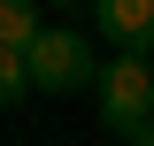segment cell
I'll list each match as a JSON object with an SVG mask.
<instances>
[{
	"mask_svg": "<svg viewBox=\"0 0 154 146\" xmlns=\"http://www.w3.org/2000/svg\"><path fill=\"white\" fill-rule=\"evenodd\" d=\"M23 62H31V92H77V85H93V69H100L77 31H31Z\"/></svg>",
	"mask_w": 154,
	"mask_h": 146,
	"instance_id": "2",
	"label": "cell"
},
{
	"mask_svg": "<svg viewBox=\"0 0 154 146\" xmlns=\"http://www.w3.org/2000/svg\"><path fill=\"white\" fill-rule=\"evenodd\" d=\"M31 100V62L23 46H0V108H23Z\"/></svg>",
	"mask_w": 154,
	"mask_h": 146,
	"instance_id": "4",
	"label": "cell"
},
{
	"mask_svg": "<svg viewBox=\"0 0 154 146\" xmlns=\"http://www.w3.org/2000/svg\"><path fill=\"white\" fill-rule=\"evenodd\" d=\"M38 31V0H0V46H31Z\"/></svg>",
	"mask_w": 154,
	"mask_h": 146,
	"instance_id": "5",
	"label": "cell"
},
{
	"mask_svg": "<svg viewBox=\"0 0 154 146\" xmlns=\"http://www.w3.org/2000/svg\"><path fill=\"white\" fill-rule=\"evenodd\" d=\"M93 92H100V123L116 131V138H131L139 123H146V108H154V54H123L116 62H100L93 69Z\"/></svg>",
	"mask_w": 154,
	"mask_h": 146,
	"instance_id": "1",
	"label": "cell"
},
{
	"mask_svg": "<svg viewBox=\"0 0 154 146\" xmlns=\"http://www.w3.org/2000/svg\"><path fill=\"white\" fill-rule=\"evenodd\" d=\"M100 31L116 46H131V54H154V0H93Z\"/></svg>",
	"mask_w": 154,
	"mask_h": 146,
	"instance_id": "3",
	"label": "cell"
},
{
	"mask_svg": "<svg viewBox=\"0 0 154 146\" xmlns=\"http://www.w3.org/2000/svg\"><path fill=\"white\" fill-rule=\"evenodd\" d=\"M123 146H154V115H146V123H139V131H131Z\"/></svg>",
	"mask_w": 154,
	"mask_h": 146,
	"instance_id": "6",
	"label": "cell"
},
{
	"mask_svg": "<svg viewBox=\"0 0 154 146\" xmlns=\"http://www.w3.org/2000/svg\"><path fill=\"white\" fill-rule=\"evenodd\" d=\"M54 8H85V0H54Z\"/></svg>",
	"mask_w": 154,
	"mask_h": 146,
	"instance_id": "7",
	"label": "cell"
},
{
	"mask_svg": "<svg viewBox=\"0 0 154 146\" xmlns=\"http://www.w3.org/2000/svg\"><path fill=\"white\" fill-rule=\"evenodd\" d=\"M146 115H154V108H146Z\"/></svg>",
	"mask_w": 154,
	"mask_h": 146,
	"instance_id": "8",
	"label": "cell"
}]
</instances>
